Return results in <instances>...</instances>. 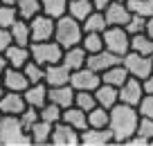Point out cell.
Returning a JSON list of instances; mask_svg holds the SVG:
<instances>
[{
	"label": "cell",
	"mask_w": 153,
	"mask_h": 146,
	"mask_svg": "<svg viewBox=\"0 0 153 146\" xmlns=\"http://www.w3.org/2000/svg\"><path fill=\"white\" fill-rule=\"evenodd\" d=\"M137 124H140L137 108L117 101V104L110 108V122H108V128H110V133H113V144H126V142L135 135Z\"/></svg>",
	"instance_id": "obj_1"
},
{
	"label": "cell",
	"mask_w": 153,
	"mask_h": 146,
	"mask_svg": "<svg viewBox=\"0 0 153 146\" xmlns=\"http://www.w3.org/2000/svg\"><path fill=\"white\" fill-rule=\"evenodd\" d=\"M32 137L23 128L18 117L2 115L0 117V146H29Z\"/></svg>",
	"instance_id": "obj_2"
},
{
	"label": "cell",
	"mask_w": 153,
	"mask_h": 146,
	"mask_svg": "<svg viewBox=\"0 0 153 146\" xmlns=\"http://www.w3.org/2000/svg\"><path fill=\"white\" fill-rule=\"evenodd\" d=\"M81 38H83V27L81 23L72 16H61L56 18V25H54V41L68 50V47H74V45H81Z\"/></svg>",
	"instance_id": "obj_3"
},
{
	"label": "cell",
	"mask_w": 153,
	"mask_h": 146,
	"mask_svg": "<svg viewBox=\"0 0 153 146\" xmlns=\"http://www.w3.org/2000/svg\"><path fill=\"white\" fill-rule=\"evenodd\" d=\"M29 52H32V59L36 63H41L43 67L54 65V63H61L63 61V47L59 45L56 41H38L29 45Z\"/></svg>",
	"instance_id": "obj_4"
},
{
	"label": "cell",
	"mask_w": 153,
	"mask_h": 146,
	"mask_svg": "<svg viewBox=\"0 0 153 146\" xmlns=\"http://www.w3.org/2000/svg\"><path fill=\"white\" fill-rule=\"evenodd\" d=\"M104 47L108 52L124 56L131 50V34L126 32V27H106L104 29Z\"/></svg>",
	"instance_id": "obj_5"
},
{
	"label": "cell",
	"mask_w": 153,
	"mask_h": 146,
	"mask_svg": "<svg viewBox=\"0 0 153 146\" xmlns=\"http://www.w3.org/2000/svg\"><path fill=\"white\" fill-rule=\"evenodd\" d=\"M122 63H124V67L128 70V74L135 76V79H146L153 72V59L144 56V54H137V52H133V50H128V52L122 56Z\"/></svg>",
	"instance_id": "obj_6"
},
{
	"label": "cell",
	"mask_w": 153,
	"mask_h": 146,
	"mask_svg": "<svg viewBox=\"0 0 153 146\" xmlns=\"http://www.w3.org/2000/svg\"><path fill=\"white\" fill-rule=\"evenodd\" d=\"M29 23V32H32V43H38V41H52L54 38V25H56V18L48 14H36Z\"/></svg>",
	"instance_id": "obj_7"
},
{
	"label": "cell",
	"mask_w": 153,
	"mask_h": 146,
	"mask_svg": "<svg viewBox=\"0 0 153 146\" xmlns=\"http://www.w3.org/2000/svg\"><path fill=\"white\" fill-rule=\"evenodd\" d=\"M52 146H79L81 144V133L72 128L65 122H56L52 126V137H50Z\"/></svg>",
	"instance_id": "obj_8"
},
{
	"label": "cell",
	"mask_w": 153,
	"mask_h": 146,
	"mask_svg": "<svg viewBox=\"0 0 153 146\" xmlns=\"http://www.w3.org/2000/svg\"><path fill=\"white\" fill-rule=\"evenodd\" d=\"M101 83V74L90 67H81V70H72L70 74V85L74 90H88V92H95Z\"/></svg>",
	"instance_id": "obj_9"
},
{
	"label": "cell",
	"mask_w": 153,
	"mask_h": 146,
	"mask_svg": "<svg viewBox=\"0 0 153 146\" xmlns=\"http://www.w3.org/2000/svg\"><path fill=\"white\" fill-rule=\"evenodd\" d=\"M104 16H106L108 27H126V23L131 20V9L126 2L110 0V5L104 9Z\"/></svg>",
	"instance_id": "obj_10"
},
{
	"label": "cell",
	"mask_w": 153,
	"mask_h": 146,
	"mask_svg": "<svg viewBox=\"0 0 153 146\" xmlns=\"http://www.w3.org/2000/svg\"><path fill=\"white\" fill-rule=\"evenodd\" d=\"M144 97V88H142V79L128 76L124 81V85H120V101L128 106H137L140 99Z\"/></svg>",
	"instance_id": "obj_11"
},
{
	"label": "cell",
	"mask_w": 153,
	"mask_h": 146,
	"mask_svg": "<svg viewBox=\"0 0 153 146\" xmlns=\"http://www.w3.org/2000/svg\"><path fill=\"white\" fill-rule=\"evenodd\" d=\"M25 108H27V101H25L23 92L7 90V92L0 97V113L2 115H14V117H18Z\"/></svg>",
	"instance_id": "obj_12"
},
{
	"label": "cell",
	"mask_w": 153,
	"mask_h": 146,
	"mask_svg": "<svg viewBox=\"0 0 153 146\" xmlns=\"http://www.w3.org/2000/svg\"><path fill=\"white\" fill-rule=\"evenodd\" d=\"M117 63H122V56H117V54H113V52H108V50H99V52H95V54H88V63L86 65L90 67V70H95V72H106L108 67H113V65H117Z\"/></svg>",
	"instance_id": "obj_13"
},
{
	"label": "cell",
	"mask_w": 153,
	"mask_h": 146,
	"mask_svg": "<svg viewBox=\"0 0 153 146\" xmlns=\"http://www.w3.org/2000/svg\"><path fill=\"white\" fill-rule=\"evenodd\" d=\"M81 144L83 146H108L113 144V133H110V128L88 126L86 130H81Z\"/></svg>",
	"instance_id": "obj_14"
},
{
	"label": "cell",
	"mask_w": 153,
	"mask_h": 146,
	"mask_svg": "<svg viewBox=\"0 0 153 146\" xmlns=\"http://www.w3.org/2000/svg\"><path fill=\"white\" fill-rule=\"evenodd\" d=\"M74 94H76V90L72 88L70 83L56 85V88H50L48 90V101L61 106V108H70V106H74Z\"/></svg>",
	"instance_id": "obj_15"
},
{
	"label": "cell",
	"mask_w": 153,
	"mask_h": 146,
	"mask_svg": "<svg viewBox=\"0 0 153 146\" xmlns=\"http://www.w3.org/2000/svg\"><path fill=\"white\" fill-rule=\"evenodd\" d=\"M48 90H50V85L45 83V81H41V83H29V88L23 92L27 106H34V108L41 110L48 104Z\"/></svg>",
	"instance_id": "obj_16"
},
{
	"label": "cell",
	"mask_w": 153,
	"mask_h": 146,
	"mask_svg": "<svg viewBox=\"0 0 153 146\" xmlns=\"http://www.w3.org/2000/svg\"><path fill=\"white\" fill-rule=\"evenodd\" d=\"M2 81H5V88L14 90V92H25L29 88V81L25 76L23 67H7L2 72Z\"/></svg>",
	"instance_id": "obj_17"
},
{
	"label": "cell",
	"mask_w": 153,
	"mask_h": 146,
	"mask_svg": "<svg viewBox=\"0 0 153 146\" xmlns=\"http://www.w3.org/2000/svg\"><path fill=\"white\" fill-rule=\"evenodd\" d=\"M70 74H72V70L63 65V61L61 63H54V65L45 67V83H48L50 88L65 85V83H70Z\"/></svg>",
	"instance_id": "obj_18"
},
{
	"label": "cell",
	"mask_w": 153,
	"mask_h": 146,
	"mask_svg": "<svg viewBox=\"0 0 153 146\" xmlns=\"http://www.w3.org/2000/svg\"><path fill=\"white\" fill-rule=\"evenodd\" d=\"M86 63H88V52L81 45L63 50V65L65 67H70V70H81V67H86Z\"/></svg>",
	"instance_id": "obj_19"
},
{
	"label": "cell",
	"mask_w": 153,
	"mask_h": 146,
	"mask_svg": "<svg viewBox=\"0 0 153 146\" xmlns=\"http://www.w3.org/2000/svg\"><path fill=\"white\" fill-rule=\"evenodd\" d=\"M5 59H7V63H9V67H23L25 63L32 59V52H29L27 45H16V43H11L5 50Z\"/></svg>",
	"instance_id": "obj_20"
},
{
	"label": "cell",
	"mask_w": 153,
	"mask_h": 146,
	"mask_svg": "<svg viewBox=\"0 0 153 146\" xmlns=\"http://www.w3.org/2000/svg\"><path fill=\"white\" fill-rule=\"evenodd\" d=\"M95 99H97V104H99V106H104V108L110 110L117 101H120V88H115V85L101 81L99 88L95 90Z\"/></svg>",
	"instance_id": "obj_21"
},
{
	"label": "cell",
	"mask_w": 153,
	"mask_h": 146,
	"mask_svg": "<svg viewBox=\"0 0 153 146\" xmlns=\"http://www.w3.org/2000/svg\"><path fill=\"white\" fill-rule=\"evenodd\" d=\"M61 122L70 124L72 128H76V130L81 133L88 128V113H83L81 108H76V106H70V108H63V117Z\"/></svg>",
	"instance_id": "obj_22"
},
{
	"label": "cell",
	"mask_w": 153,
	"mask_h": 146,
	"mask_svg": "<svg viewBox=\"0 0 153 146\" xmlns=\"http://www.w3.org/2000/svg\"><path fill=\"white\" fill-rule=\"evenodd\" d=\"M52 126H54V124L38 119V122L29 128L32 144H34V146H45V144H50V137H52Z\"/></svg>",
	"instance_id": "obj_23"
},
{
	"label": "cell",
	"mask_w": 153,
	"mask_h": 146,
	"mask_svg": "<svg viewBox=\"0 0 153 146\" xmlns=\"http://www.w3.org/2000/svg\"><path fill=\"white\" fill-rule=\"evenodd\" d=\"M128 70L124 67V63H117V65H113V67H108L106 72H101V81L104 83H110V85H115V88H120V85H124V81L128 79Z\"/></svg>",
	"instance_id": "obj_24"
},
{
	"label": "cell",
	"mask_w": 153,
	"mask_h": 146,
	"mask_svg": "<svg viewBox=\"0 0 153 146\" xmlns=\"http://www.w3.org/2000/svg\"><path fill=\"white\" fill-rule=\"evenodd\" d=\"M11 32V38H14L16 45H32V32H29V23L25 18H18L14 25L9 27Z\"/></svg>",
	"instance_id": "obj_25"
},
{
	"label": "cell",
	"mask_w": 153,
	"mask_h": 146,
	"mask_svg": "<svg viewBox=\"0 0 153 146\" xmlns=\"http://www.w3.org/2000/svg\"><path fill=\"white\" fill-rule=\"evenodd\" d=\"M92 11H95L92 0H70V2H68V16L76 18L79 23H83Z\"/></svg>",
	"instance_id": "obj_26"
},
{
	"label": "cell",
	"mask_w": 153,
	"mask_h": 146,
	"mask_svg": "<svg viewBox=\"0 0 153 146\" xmlns=\"http://www.w3.org/2000/svg\"><path fill=\"white\" fill-rule=\"evenodd\" d=\"M131 50L137 52V54H144V56H151L153 54V38L149 36L146 32L133 34V36H131Z\"/></svg>",
	"instance_id": "obj_27"
},
{
	"label": "cell",
	"mask_w": 153,
	"mask_h": 146,
	"mask_svg": "<svg viewBox=\"0 0 153 146\" xmlns=\"http://www.w3.org/2000/svg\"><path fill=\"white\" fill-rule=\"evenodd\" d=\"M108 122H110V110L104 106H95L88 113V126L92 128H108Z\"/></svg>",
	"instance_id": "obj_28"
},
{
	"label": "cell",
	"mask_w": 153,
	"mask_h": 146,
	"mask_svg": "<svg viewBox=\"0 0 153 146\" xmlns=\"http://www.w3.org/2000/svg\"><path fill=\"white\" fill-rule=\"evenodd\" d=\"M68 2L70 0H41V9L52 18H61L68 14Z\"/></svg>",
	"instance_id": "obj_29"
},
{
	"label": "cell",
	"mask_w": 153,
	"mask_h": 146,
	"mask_svg": "<svg viewBox=\"0 0 153 146\" xmlns=\"http://www.w3.org/2000/svg\"><path fill=\"white\" fill-rule=\"evenodd\" d=\"M81 27H83V32H99V34H104V29L108 27L104 11H97V9H95V11H92V14L81 23Z\"/></svg>",
	"instance_id": "obj_30"
},
{
	"label": "cell",
	"mask_w": 153,
	"mask_h": 146,
	"mask_svg": "<svg viewBox=\"0 0 153 146\" xmlns=\"http://www.w3.org/2000/svg\"><path fill=\"white\" fill-rule=\"evenodd\" d=\"M81 47L88 54H95V52H99V50H104V34H99V32H83Z\"/></svg>",
	"instance_id": "obj_31"
},
{
	"label": "cell",
	"mask_w": 153,
	"mask_h": 146,
	"mask_svg": "<svg viewBox=\"0 0 153 146\" xmlns=\"http://www.w3.org/2000/svg\"><path fill=\"white\" fill-rule=\"evenodd\" d=\"M16 9H18V16L25 20H32L36 14H41V0H18L16 2Z\"/></svg>",
	"instance_id": "obj_32"
},
{
	"label": "cell",
	"mask_w": 153,
	"mask_h": 146,
	"mask_svg": "<svg viewBox=\"0 0 153 146\" xmlns=\"http://www.w3.org/2000/svg\"><path fill=\"white\" fill-rule=\"evenodd\" d=\"M23 72H25L29 83H41V81H45V67L41 65V63H36L34 59H29L23 65Z\"/></svg>",
	"instance_id": "obj_33"
},
{
	"label": "cell",
	"mask_w": 153,
	"mask_h": 146,
	"mask_svg": "<svg viewBox=\"0 0 153 146\" xmlns=\"http://www.w3.org/2000/svg\"><path fill=\"white\" fill-rule=\"evenodd\" d=\"M74 106L76 108H81L83 113H90L95 106H99L97 104V99H95V92H88V90H76V94H74Z\"/></svg>",
	"instance_id": "obj_34"
},
{
	"label": "cell",
	"mask_w": 153,
	"mask_h": 146,
	"mask_svg": "<svg viewBox=\"0 0 153 146\" xmlns=\"http://www.w3.org/2000/svg\"><path fill=\"white\" fill-rule=\"evenodd\" d=\"M131 14L144 16V18H151L153 16V0H126Z\"/></svg>",
	"instance_id": "obj_35"
},
{
	"label": "cell",
	"mask_w": 153,
	"mask_h": 146,
	"mask_svg": "<svg viewBox=\"0 0 153 146\" xmlns=\"http://www.w3.org/2000/svg\"><path fill=\"white\" fill-rule=\"evenodd\" d=\"M38 113H41V119H43V122H50V124L61 122V117H63V108L56 106V104H52V101H48Z\"/></svg>",
	"instance_id": "obj_36"
},
{
	"label": "cell",
	"mask_w": 153,
	"mask_h": 146,
	"mask_svg": "<svg viewBox=\"0 0 153 146\" xmlns=\"http://www.w3.org/2000/svg\"><path fill=\"white\" fill-rule=\"evenodd\" d=\"M18 18H20V16H18L16 5H2V2H0V27H7V29H9Z\"/></svg>",
	"instance_id": "obj_37"
},
{
	"label": "cell",
	"mask_w": 153,
	"mask_h": 146,
	"mask_svg": "<svg viewBox=\"0 0 153 146\" xmlns=\"http://www.w3.org/2000/svg\"><path fill=\"white\" fill-rule=\"evenodd\" d=\"M18 119H20V124H23V128L29 133V128L41 119V113H38V108H34V106H27V108L18 115Z\"/></svg>",
	"instance_id": "obj_38"
},
{
	"label": "cell",
	"mask_w": 153,
	"mask_h": 146,
	"mask_svg": "<svg viewBox=\"0 0 153 146\" xmlns=\"http://www.w3.org/2000/svg\"><path fill=\"white\" fill-rule=\"evenodd\" d=\"M126 32H128L131 36L146 32V18H144V16H137V14H131V20L126 23Z\"/></svg>",
	"instance_id": "obj_39"
},
{
	"label": "cell",
	"mask_w": 153,
	"mask_h": 146,
	"mask_svg": "<svg viewBox=\"0 0 153 146\" xmlns=\"http://www.w3.org/2000/svg\"><path fill=\"white\" fill-rule=\"evenodd\" d=\"M135 133L151 142L153 139V117H140V124H137V130Z\"/></svg>",
	"instance_id": "obj_40"
},
{
	"label": "cell",
	"mask_w": 153,
	"mask_h": 146,
	"mask_svg": "<svg viewBox=\"0 0 153 146\" xmlns=\"http://www.w3.org/2000/svg\"><path fill=\"white\" fill-rule=\"evenodd\" d=\"M135 108H137L140 117H153V94H144Z\"/></svg>",
	"instance_id": "obj_41"
},
{
	"label": "cell",
	"mask_w": 153,
	"mask_h": 146,
	"mask_svg": "<svg viewBox=\"0 0 153 146\" xmlns=\"http://www.w3.org/2000/svg\"><path fill=\"white\" fill-rule=\"evenodd\" d=\"M14 43V38H11V32L7 27H0V52H5L7 47Z\"/></svg>",
	"instance_id": "obj_42"
},
{
	"label": "cell",
	"mask_w": 153,
	"mask_h": 146,
	"mask_svg": "<svg viewBox=\"0 0 153 146\" xmlns=\"http://www.w3.org/2000/svg\"><path fill=\"white\" fill-rule=\"evenodd\" d=\"M126 144H128V146H149L151 142H149L146 137H142V135H137V133H135V135L131 137V139L126 142Z\"/></svg>",
	"instance_id": "obj_43"
},
{
	"label": "cell",
	"mask_w": 153,
	"mask_h": 146,
	"mask_svg": "<svg viewBox=\"0 0 153 146\" xmlns=\"http://www.w3.org/2000/svg\"><path fill=\"white\" fill-rule=\"evenodd\" d=\"M142 88H144V94H153V72L146 79H142Z\"/></svg>",
	"instance_id": "obj_44"
},
{
	"label": "cell",
	"mask_w": 153,
	"mask_h": 146,
	"mask_svg": "<svg viewBox=\"0 0 153 146\" xmlns=\"http://www.w3.org/2000/svg\"><path fill=\"white\" fill-rule=\"evenodd\" d=\"M108 5H110V0H92V7H95L97 11H104Z\"/></svg>",
	"instance_id": "obj_45"
},
{
	"label": "cell",
	"mask_w": 153,
	"mask_h": 146,
	"mask_svg": "<svg viewBox=\"0 0 153 146\" xmlns=\"http://www.w3.org/2000/svg\"><path fill=\"white\" fill-rule=\"evenodd\" d=\"M9 67V63H7V59H5V52H0V76H2V72Z\"/></svg>",
	"instance_id": "obj_46"
},
{
	"label": "cell",
	"mask_w": 153,
	"mask_h": 146,
	"mask_svg": "<svg viewBox=\"0 0 153 146\" xmlns=\"http://www.w3.org/2000/svg\"><path fill=\"white\" fill-rule=\"evenodd\" d=\"M146 34L153 38V16H151V18H146Z\"/></svg>",
	"instance_id": "obj_47"
},
{
	"label": "cell",
	"mask_w": 153,
	"mask_h": 146,
	"mask_svg": "<svg viewBox=\"0 0 153 146\" xmlns=\"http://www.w3.org/2000/svg\"><path fill=\"white\" fill-rule=\"evenodd\" d=\"M7 92V88H5V81H2V76H0V97Z\"/></svg>",
	"instance_id": "obj_48"
},
{
	"label": "cell",
	"mask_w": 153,
	"mask_h": 146,
	"mask_svg": "<svg viewBox=\"0 0 153 146\" xmlns=\"http://www.w3.org/2000/svg\"><path fill=\"white\" fill-rule=\"evenodd\" d=\"M0 2H2V5H16L18 0H0Z\"/></svg>",
	"instance_id": "obj_49"
},
{
	"label": "cell",
	"mask_w": 153,
	"mask_h": 146,
	"mask_svg": "<svg viewBox=\"0 0 153 146\" xmlns=\"http://www.w3.org/2000/svg\"><path fill=\"white\" fill-rule=\"evenodd\" d=\"M120 2H126V0H120Z\"/></svg>",
	"instance_id": "obj_50"
},
{
	"label": "cell",
	"mask_w": 153,
	"mask_h": 146,
	"mask_svg": "<svg viewBox=\"0 0 153 146\" xmlns=\"http://www.w3.org/2000/svg\"><path fill=\"white\" fill-rule=\"evenodd\" d=\"M151 146H153V139H151Z\"/></svg>",
	"instance_id": "obj_51"
},
{
	"label": "cell",
	"mask_w": 153,
	"mask_h": 146,
	"mask_svg": "<svg viewBox=\"0 0 153 146\" xmlns=\"http://www.w3.org/2000/svg\"><path fill=\"white\" fill-rule=\"evenodd\" d=\"M0 117H2V113H0Z\"/></svg>",
	"instance_id": "obj_52"
},
{
	"label": "cell",
	"mask_w": 153,
	"mask_h": 146,
	"mask_svg": "<svg viewBox=\"0 0 153 146\" xmlns=\"http://www.w3.org/2000/svg\"><path fill=\"white\" fill-rule=\"evenodd\" d=\"M151 59H153V54H151Z\"/></svg>",
	"instance_id": "obj_53"
}]
</instances>
